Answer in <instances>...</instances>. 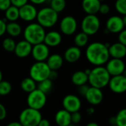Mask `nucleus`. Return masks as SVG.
Segmentation results:
<instances>
[{
    "label": "nucleus",
    "mask_w": 126,
    "mask_h": 126,
    "mask_svg": "<svg viewBox=\"0 0 126 126\" xmlns=\"http://www.w3.org/2000/svg\"><path fill=\"white\" fill-rule=\"evenodd\" d=\"M109 44L101 42H93L90 44L86 49V57L87 61L95 66H100L107 63L110 56L109 53Z\"/></svg>",
    "instance_id": "1"
},
{
    "label": "nucleus",
    "mask_w": 126,
    "mask_h": 126,
    "mask_svg": "<svg viewBox=\"0 0 126 126\" xmlns=\"http://www.w3.org/2000/svg\"><path fill=\"white\" fill-rule=\"evenodd\" d=\"M110 78L111 75L104 66H95L88 75V82L91 86L102 89L108 86Z\"/></svg>",
    "instance_id": "2"
},
{
    "label": "nucleus",
    "mask_w": 126,
    "mask_h": 126,
    "mask_svg": "<svg viewBox=\"0 0 126 126\" xmlns=\"http://www.w3.org/2000/svg\"><path fill=\"white\" fill-rule=\"evenodd\" d=\"M45 34V29L38 23L29 24L24 30V40L32 46L43 43Z\"/></svg>",
    "instance_id": "3"
},
{
    "label": "nucleus",
    "mask_w": 126,
    "mask_h": 126,
    "mask_svg": "<svg viewBox=\"0 0 126 126\" xmlns=\"http://www.w3.org/2000/svg\"><path fill=\"white\" fill-rule=\"evenodd\" d=\"M37 23L45 28L54 27L58 21V13L54 11L50 7H45L38 11Z\"/></svg>",
    "instance_id": "4"
},
{
    "label": "nucleus",
    "mask_w": 126,
    "mask_h": 126,
    "mask_svg": "<svg viewBox=\"0 0 126 126\" xmlns=\"http://www.w3.org/2000/svg\"><path fill=\"white\" fill-rule=\"evenodd\" d=\"M42 115L38 110L27 108L21 111L19 114V123L22 126H38Z\"/></svg>",
    "instance_id": "5"
},
{
    "label": "nucleus",
    "mask_w": 126,
    "mask_h": 126,
    "mask_svg": "<svg viewBox=\"0 0 126 126\" xmlns=\"http://www.w3.org/2000/svg\"><path fill=\"white\" fill-rule=\"evenodd\" d=\"M51 70L45 61L34 63L30 69V77L36 83L49 78Z\"/></svg>",
    "instance_id": "6"
},
{
    "label": "nucleus",
    "mask_w": 126,
    "mask_h": 126,
    "mask_svg": "<svg viewBox=\"0 0 126 126\" xmlns=\"http://www.w3.org/2000/svg\"><path fill=\"white\" fill-rule=\"evenodd\" d=\"M100 28V21L96 15H86L81 21L82 32L89 36L95 35Z\"/></svg>",
    "instance_id": "7"
},
{
    "label": "nucleus",
    "mask_w": 126,
    "mask_h": 126,
    "mask_svg": "<svg viewBox=\"0 0 126 126\" xmlns=\"http://www.w3.org/2000/svg\"><path fill=\"white\" fill-rule=\"evenodd\" d=\"M47 94L36 89L28 94L27 103L29 108L40 111L47 103Z\"/></svg>",
    "instance_id": "8"
},
{
    "label": "nucleus",
    "mask_w": 126,
    "mask_h": 126,
    "mask_svg": "<svg viewBox=\"0 0 126 126\" xmlns=\"http://www.w3.org/2000/svg\"><path fill=\"white\" fill-rule=\"evenodd\" d=\"M126 24V16L120 17V16H112L109 17L106 22V30L111 33H119L125 30Z\"/></svg>",
    "instance_id": "9"
},
{
    "label": "nucleus",
    "mask_w": 126,
    "mask_h": 126,
    "mask_svg": "<svg viewBox=\"0 0 126 126\" xmlns=\"http://www.w3.org/2000/svg\"><path fill=\"white\" fill-rule=\"evenodd\" d=\"M78 29V21L72 16H64L60 22V30L65 35H73Z\"/></svg>",
    "instance_id": "10"
},
{
    "label": "nucleus",
    "mask_w": 126,
    "mask_h": 126,
    "mask_svg": "<svg viewBox=\"0 0 126 126\" xmlns=\"http://www.w3.org/2000/svg\"><path fill=\"white\" fill-rule=\"evenodd\" d=\"M62 105L64 110L72 114L80 111L82 106V103L78 96L70 94L66 95L63 97Z\"/></svg>",
    "instance_id": "11"
},
{
    "label": "nucleus",
    "mask_w": 126,
    "mask_h": 126,
    "mask_svg": "<svg viewBox=\"0 0 126 126\" xmlns=\"http://www.w3.org/2000/svg\"><path fill=\"white\" fill-rule=\"evenodd\" d=\"M106 69L109 74L111 76H117L123 75L126 70V64L123 59L111 58L106 63Z\"/></svg>",
    "instance_id": "12"
},
{
    "label": "nucleus",
    "mask_w": 126,
    "mask_h": 126,
    "mask_svg": "<svg viewBox=\"0 0 126 126\" xmlns=\"http://www.w3.org/2000/svg\"><path fill=\"white\" fill-rule=\"evenodd\" d=\"M108 86L110 90L115 94H123L126 91V77L123 75L111 76Z\"/></svg>",
    "instance_id": "13"
},
{
    "label": "nucleus",
    "mask_w": 126,
    "mask_h": 126,
    "mask_svg": "<svg viewBox=\"0 0 126 126\" xmlns=\"http://www.w3.org/2000/svg\"><path fill=\"white\" fill-rule=\"evenodd\" d=\"M19 18L27 22H31L36 19L38 10L35 6L32 4L27 3L18 8Z\"/></svg>",
    "instance_id": "14"
},
{
    "label": "nucleus",
    "mask_w": 126,
    "mask_h": 126,
    "mask_svg": "<svg viewBox=\"0 0 126 126\" xmlns=\"http://www.w3.org/2000/svg\"><path fill=\"white\" fill-rule=\"evenodd\" d=\"M31 55L36 61H45L49 56V47H48L44 42L33 45Z\"/></svg>",
    "instance_id": "15"
},
{
    "label": "nucleus",
    "mask_w": 126,
    "mask_h": 126,
    "mask_svg": "<svg viewBox=\"0 0 126 126\" xmlns=\"http://www.w3.org/2000/svg\"><path fill=\"white\" fill-rule=\"evenodd\" d=\"M84 97L90 105L97 106L100 104L103 100V93L100 89L89 86Z\"/></svg>",
    "instance_id": "16"
},
{
    "label": "nucleus",
    "mask_w": 126,
    "mask_h": 126,
    "mask_svg": "<svg viewBox=\"0 0 126 126\" xmlns=\"http://www.w3.org/2000/svg\"><path fill=\"white\" fill-rule=\"evenodd\" d=\"M32 46L25 40L20 41L16 43L14 49V53L19 58H24L31 55Z\"/></svg>",
    "instance_id": "17"
},
{
    "label": "nucleus",
    "mask_w": 126,
    "mask_h": 126,
    "mask_svg": "<svg viewBox=\"0 0 126 126\" xmlns=\"http://www.w3.org/2000/svg\"><path fill=\"white\" fill-rule=\"evenodd\" d=\"M62 41V35L58 31H49L48 32H46L44 43L48 47H55L61 44Z\"/></svg>",
    "instance_id": "18"
},
{
    "label": "nucleus",
    "mask_w": 126,
    "mask_h": 126,
    "mask_svg": "<svg viewBox=\"0 0 126 126\" xmlns=\"http://www.w3.org/2000/svg\"><path fill=\"white\" fill-rule=\"evenodd\" d=\"M82 55V52L80 48L75 46L70 47L66 49L63 55V60L68 63H73L78 61Z\"/></svg>",
    "instance_id": "19"
},
{
    "label": "nucleus",
    "mask_w": 126,
    "mask_h": 126,
    "mask_svg": "<svg viewBox=\"0 0 126 126\" xmlns=\"http://www.w3.org/2000/svg\"><path fill=\"white\" fill-rule=\"evenodd\" d=\"M108 49L109 56L112 58L123 59L126 55V45L122 44L119 42L109 45Z\"/></svg>",
    "instance_id": "20"
},
{
    "label": "nucleus",
    "mask_w": 126,
    "mask_h": 126,
    "mask_svg": "<svg viewBox=\"0 0 126 126\" xmlns=\"http://www.w3.org/2000/svg\"><path fill=\"white\" fill-rule=\"evenodd\" d=\"M101 2L99 0H82L83 10L87 15H96L99 12Z\"/></svg>",
    "instance_id": "21"
},
{
    "label": "nucleus",
    "mask_w": 126,
    "mask_h": 126,
    "mask_svg": "<svg viewBox=\"0 0 126 126\" xmlns=\"http://www.w3.org/2000/svg\"><path fill=\"white\" fill-rule=\"evenodd\" d=\"M63 58L59 54L49 55L47 59V64L52 71H58L60 69L63 64Z\"/></svg>",
    "instance_id": "22"
},
{
    "label": "nucleus",
    "mask_w": 126,
    "mask_h": 126,
    "mask_svg": "<svg viewBox=\"0 0 126 126\" xmlns=\"http://www.w3.org/2000/svg\"><path fill=\"white\" fill-rule=\"evenodd\" d=\"M55 121L58 126H66L71 124V114L64 109L58 111L55 115Z\"/></svg>",
    "instance_id": "23"
},
{
    "label": "nucleus",
    "mask_w": 126,
    "mask_h": 126,
    "mask_svg": "<svg viewBox=\"0 0 126 126\" xmlns=\"http://www.w3.org/2000/svg\"><path fill=\"white\" fill-rule=\"evenodd\" d=\"M71 80L72 83L76 86L85 85L88 83V75L84 71H76L72 74Z\"/></svg>",
    "instance_id": "24"
},
{
    "label": "nucleus",
    "mask_w": 126,
    "mask_h": 126,
    "mask_svg": "<svg viewBox=\"0 0 126 126\" xmlns=\"http://www.w3.org/2000/svg\"><path fill=\"white\" fill-rule=\"evenodd\" d=\"M22 32L21 26L16 21L8 22L6 25V32L11 37L16 38L21 35Z\"/></svg>",
    "instance_id": "25"
},
{
    "label": "nucleus",
    "mask_w": 126,
    "mask_h": 126,
    "mask_svg": "<svg viewBox=\"0 0 126 126\" xmlns=\"http://www.w3.org/2000/svg\"><path fill=\"white\" fill-rule=\"evenodd\" d=\"M20 86L22 91L27 94L30 93L31 92L37 89V83L34 80H32L30 77L24 78L21 80Z\"/></svg>",
    "instance_id": "26"
},
{
    "label": "nucleus",
    "mask_w": 126,
    "mask_h": 126,
    "mask_svg": "<svg viewBox=\"0 0 126 126\" xmlns=\"http://www.w3.org/2000/svg\"><path fill=\"white\" fill-rule=\"evenodd\" d=\"M4 19L7 22H13L16 21L19 18V11L18 8L11 5L8 9L4 11Z\"/></svg>",
    "instance_id": "27"
},
{
    "label": "nucleus",
    "mask_w": 126,
    "mask_h": 126,
    "mask_svg": "<svg viewBox=\"0 0 126 126\" xmlns=\"http://www.w3.org/2000/svg\"><path fill=\"white\" fill-rule=\"evenodd\" d=\"M89 42V35L85 34L83 32H78L74 38V43L75 47H78V48L84 47L87 45Z\"/></svg>",
    "instance_id": "28"
},
{
    "label": "nucleus",
    "mask_w": 126,
    "mask_h": 126,
    "mask_svg": "<svg viewBox=\"0 0 126 126\" xmlns=\"http://www.w3.org/2000/svg\"><path fill=\"white\" fill-rule=\"evenodd\" d=\"M52 86H53V83H52V81L47 78L46 80H44L39 83H38V85H37V89H39L41 92H44V94H47L48 93H49L52 89Z\"/></svg>",
    "instance_id": "29"
},
{
    "label": "nucleus",
    "mask_w": 126,
    "mask_h": 126,
    "mask_svg": "<svg viewBox=\"0 0 126 126\" xmlns=\"http://www.w3.org/2000/svg\"><path fill=\"white\" fill-rule=\"evenodd\" d=\"M66 6V0H51L50 7L57 13H60L64 10Z\"/></svg>",
    "instance_id": "30"
},
{
    "label": "nucleus",
    "mask_w": 126,
    "mask_h": 126,
    "mask_svg": "<svg viewBox=\"0 0 126 126\" xmlns=\"http://www.w3.org/2000/svg\"><path fill=\"white\" fill-rule=\"evenodd\" d=\"M16 44V41L11 37H7V38H4L2 41V47H3L4 49L8 52H14Z\"/></svg>",
    "instance_id": "31"
},
{
    "label": "nucleus",
    "mask_w": 126,
    "mask_h": 126,
    "mask_svg": "<svg viewBox=\"0 0 126 126\" xmlns=\"http://www.w3.org/2000/svg\"><path fill=\"white\" fill-rule=\"evenodd\" d=\"M115 125L117 126H126V109H123L114 117Z\"/></svg>",
    "instance_id": "32"
},
{
    "label": "nucleus",
    "mask_w": 126,
    "mask_h": 126,
    "mask_svg": "<svg viewBox=\"0 0 126 126\" xmlns=\"http://www.w3.org/2000/svg\"><path fill=\"white\" fill-rule=\"evenodd\" d=\"M12 91V85L7 80H1L0 82V96L8 95Z\"/></svg>",
    "instance_id": "33"
},
{
    "label": "nucleus",
    "mask_w": 126,
    "mask_h": 126,
    "mask_svg": "<svg viewBox=\"0 0 126 126\" xmlns=\"http://www.w3.org/2000/svg\"><path fill=\"white\" fill-rule=\"evenodd\" d=\"M115 9L118 13L125 16L126 15V0H116Z\"/></svg>",
    "instance_id": "34"
},
{
    "label": "nucleus",
    "mask_w": 126,
    "mask_h": 126,
    "mask_svg": "<svg viewBox=\"0 0 126 126\" xmlns=\"http://www.w3.org/2000/svg\"><path fill=\"white\" fill-rule=\"evenodd\" d=\"M82 120V115L79 111H76L71 114V123L74 125L78 124Z\"/></svg>",
    "instance_id": "35"
},
{
    "label": "nucleus",
    "mask_w": 126,
    "mask_h": 126,
    "mask_svg": "<svg viewBox=\"0 0 126 126\" xmlns=\"http://www.w3.org/2000/svg\"><path fill=\"white\" fill-rule=\"evenodd\" d=\"M109 12H110V7L109 6V4L106 3H103V4L101 3L98 13H100L102 15H107Z\"/></svg>",
    "instance_id": "36"
},
{
    "label": "nucleus",
    "mask_w": 126,
    "mask_h": 126,
    "mask_svg": "<svg viewBox=\"0 0 126 126\" xmlns=\"http://www.w3.org/2000/svg\"><path fill=\"white\" fill-rule=\"evenodd\" d=\"M10 0H0V10L5 11L11 6Z\"/></svg>",
    "instance_id": "37"
},
{
    "label": "nucleus",
    "mask_w": 126,
    "mask_h": 126,
    "mask_svg": "<svg viewBox=\"0 0 126 126\" xmlns=\"http://www.w3.org/2000/svg\"><path fill=\"white\" fill-rule=\"evenodd\" d=\"M118 42L126 45V30H123L120 32L118 33Z\"/></svg>",
    "instance_id": "38"
},
{
    "label": "nucleus",
    "mask_w": 126,
    "mask_h": 126,
    "mask_svg": "<svg viewBox=\"0 0 126 126\" xmlns=\"http://www.w3.org/2000/svg\"><path fill=\"white\" fill-rule=\"evenodd\" d=\"M28 1L29 0H10V2H11V4L19 8L21 7V6L26 4L27 3H28Z\"/></svg>",
    "instance_id": "39"
},
{
    "label": "nucleus",
    "mask_w": 126,
    "mask_h": 126,
    "mask_svg": "<svg viewBox=\"0 0 126 126\" xmlns=\"http://www.w3.org/2000/svg\"><path fill=\"white\" fill-rule=\"evenodd\" d=\"M7 21L5 19L0 18V37L4 35L6 32V25H7Z\"/></svg>",
    "instance_id": "40"
},
{
    "label": "nucleus",
    "mask_w": 126,
    "mask_h": 126,
    "mask_svg": "<svg viewBox=\"0 0 126 126\" xmlns=\"http://www.w3.org/2000/svg\"><path fill=\"white\" fill-rule=\"evenodd\" d=\"M89 86H87L86 84L78 86V92L79 94L83 96V97H84L86 93V92H87V90H88V89H89Z\"/></svg>",
    "instance_id": "41"
},
{
    "label": "nucleus",
    "mask_w": 126,
    "mask_h": 126,
    "mask_svg": "<svg viewBox=\"0 0 126 126\" xmlns=\"http://www.w3.org/2000/svg\"><path fill=\"white\" fill-rule=\"evenodd\" d=\"M7 109L5 108V106L0 103V120H4L6 117H7Z\"/></svg>",
    "instance_id": "42"
},
{
    "label": "nucleus",
    "mask_w": 126,
    "mask_h": 126,
    "mask_svg": "<svg viewBox=\"0 0 126 126\" xmlns=\"http://www.w3.org/2000/svg\"><path fill=\"white\" fill-rule=\"evenodd\" d=\"M38 126H50V123L47 119L42 118L38 124Z\"/></svg>",
    "instance_id": "43"
},
{
    "label": "nucleus",
    "mask_w": 126,
    "mask_h": 126,
    "mask_svg": "<svg viewBox=\"0 0 126 126\" xmlns=\"http://www.w3.org/2000/svg\"><path fill=\"white\" fill-rule=\"evenodd\" d=\"M58 77V74L57 72V71H52L51 70V72H50V75H49V79H50L52 81L56 80Z\"/></svg>",
    "instance_id": "44"
},
{
    "label": "nucleus",
    "mask_w": 126,
    "mask_h": 126,
    "mask_svg": "<svg viewBox=\"0 0 126 126\" xmlns=\"http://www.w3.org/2000/svg\"><path fill=\"white\" fill-rule=\"evenodd\" d=\"M32 4H36V5H38V4H44L47 0H29Z\"/></svg>",
    "instance_id": "45"
},
{
    "label": "nucleus",
    "mask_w": 126,
    "mask_h": 126,
    "mask_svg": "<svg viewBox=\"0 0 126 126\" xmlns=\"http://www.w3.org/2000/svg\"><path fill=\"white\" fill-rule=\"evenodd\" d=\"M94 112H95V110L93 107H89L86 109V113L88 115H92L94 114Z\"/></svg>",
    "instance_id": "46"
},
{
    "label": "nucleus",
    "mask_w": 126,
    "mask_h": 126,
    "mask_svg": "<svg viewBox=\"0 0 126 126\" xmlns=\"http://www.w3.org/2000/svg\"><path fill=\"white\" fill-rule=\"evenodd\" d=\"M6 126H22V125L19 122L14 121V122H11V123H8Z\"/></svg>",
    "instance_id": "47"
},
{
    "label": "nucleus",
    "mask_w": 126,
    "mask_h": 126,
    "mask_svg": "<svg viewBox=\"0 0 126 126\" xmlns=\"http://www.w3.org/2000/svg\"><path fill=\"white\" fill-rule=\"evenodd\" d=\"M86 126H100L97 123H94V122H91V123H89Z\"/></svg>",
    "instance_id": "48"
},
{
    "label": "nucleus",
    "mask_w": 126,
    "mask_h": 126,
    "mask_svg": "<svg viewBox=\"0 0 126 126\" xmlns=\"http://www.w3.org/2000/svg\"><path fill=\"white\" fill-rule=\"evenodd\" d=\"M1 80H3V74H2V72H1V69H0V82H1Z\"/></svg>",
    "instance_id": "49"
},
{
    "label": "nucleus",
    "mask_w": 126,
    "mask_h": 126,
    "mask_svg": "<svg viewBox=\"0 0 126 126\" xmlns=\"http://www.w3.org/2000/svg\"><path fill=\"white\" fill-rule=\"evenodd\" d=\"M75 126L74 124H72V123H71V124H69V125H68V126Z\"/></svg>",
    "instance_id": "50"
},
{
    "label": "nucleus",
    "mask_w": 126,
    "mask_h": 126,
    "mask_svg": "<svg viewBox=\"0 0 126 126\" xmlns=\"http://www.w3.org/2000/svg\"><path fill=\"white\" fill-rule=\"evenodd\" d=\"M99 1H100V2H102V1H106V0H99Z\"/></svg>",
    "instance_id": "51"
},
{
    "label": "nucleus",
    "mask_w": 126,
    "mask_h": 126,
    "mask_svg": "<svg viewBox=\"0 0 126 126\" xmlns=\"http://www.w3.org/2000/svg\"><path fill=\"white\" fill-rule=\"evenodd\" d=\"M117 126L116 125H112V126Z\"/></svg>",
    "instance_id": "52"
}]
</instances>
